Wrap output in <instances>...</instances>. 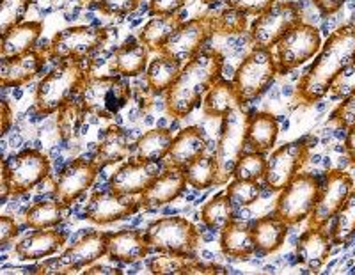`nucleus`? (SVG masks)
Wrapping results in <instances>:
<instances>
[{
  "label": "nucleus",
  "instance_id": "f257e3e1",
  "mask_svg": "<svg viewBox=\"0 0 355 275\" xmlns=\"http://www.w3.org/2000/svg\"><path fill=\"white\" fill-rule=\"evenodd\" d=\"M355 62V24L341 25L327 37L313 64L299 80L295 100L300 105H315L331 91L336 78Z\"/></svg>",
  "mask_w": 355,
  "mask_h": 275
},
{
  "label": "nucleus",
  "instance_id": "f03ea898",
  "mask_svg": "<svg viewBox=\"0 0 355 275\" xmlns=\"http://www.w3.org/2000/svg\"><path fill=\"white\" fill-rule=\"evenodd\" d=\"M224 55L217 50H201L183 64L182 73L166 93V110L171 118L183 119L198 109L202 96L220 78Z\"/></svg>",
  "mask_w": 355,
  "mask_h": 275
},
{
  "label": "nucleus",
  "instance_id": "7ed1b4c3",
  "mask_svg": "<svg viewBox=\"0 0 355 275\" xmlns=\"http://www.w3.org/2000/svg\"><path fill=\"white\" fill-rule=\"evenodd\" d=\"M93 75V66L85 61H62L41 78L34 94V107L41 116L57 114V110L75 100Z\"/></svg>",
  "mask_w": 355,
  "mask_h": 275
},
{
  "label": "nucleus",
  "instance_id": "20e7f679",
  "mask_svg": "<svg viewBox=\"0 0 355 275\" xmlns=\"http://www.w3.org/2000/svg\"><path fill=\"white\" fill-rule=\"evenodd\" d=\"M144 235L150 247L160 254L196 258L201 245L199 229L183 217H162L153 220L146 227Z\"/></svg>",
  "mask_w": 355,
  "mask_h": 275
},
{
  "label": "nucleus",
  "instance_id": "39448f33",
  "mask_svg": "<svg viewBox=\"0 0 355 275\" xmlns=\"http://www.w3.org/2000/svg\"><path fill=\"white\" fill-rule=\"evenodd\" d=\"M249 116L250 114L245 110V105H242L222 118L220 137H218L217 151H215V163H217L215 186L227 185V181L233 178L234 167L247 148Z\"/></svg>",
  "mask_w": 355,
  "mask_h": 275
},
{
  "label": "nucleus",
  "instance_id": "423d86ee",
  "mask_svg": "<svg viewBox=\"0 0 355 275\" xmlns=\"http://www.w3.org/2000/svg\"><path fill=\"white\" fill-rule=\"evenodd\" d=\"M50 176V160L37 150H24L2 163V201L33 190Z\"/></svg>",
  "mask_w": 355,
  "mask_h": 275
},
{
  "label": "nucleus",
  "instance_id": "0eeeda50",
  "mask_svg": "<svg viewBox=\"0 0 355 275\" xmlns=\"http://www.w3.org/2000/svg\"><path fill=\"white\" fill-rule=\"evenodd\" d=\"M132 98V85L119 77H94L91 75L82 87L78 100L85 114L112 119L121 112Z\"/></svg>",
  "mask_w": 355,
  "mask_h": 275
},
{
  "label": "nucleus",
  "instance_id": "6e6552de",
  "mask_svg": "<svg viewBox=\"0 0 355 275\" xmlns=\"http://www.w3.org/2000/svg\"><path fill=\"white\" fill-rule=\"evenodd\" d=\"M322 183L309 172H299L283 190L279 192L275 201L274 215L288 226H297L309 219L315 208Z\"/></svg>",
  "mask_w": 355,
  "mask_h": 275
},
{
  "label": "nucleus",
  "instance_id": "1a4fd4ad",
  "mask_svg": "<svg viewBox=\"0 0 355 275\" xmlns=\"http://www.w3.org/2000/svg\"><path fill=\"white\" fill-rule=\"evenodd\" d=\"M107 43V30L103 27L78 25L68 27L50 39L46 46V57L55 62L62 61H85L89 55L101 48Z\"/></svg>",
  "mask_w": 355,
  "mask_h": 275
},
{
  "label": "nucleus",
  "instance_id": "9d476101",
  "mask_svg": "<svg viewBox=\"0 0 355 275\" xmlns=\"http://www.w3.org/2000/svg\"><path fill=\"white\" fill-rule=\"evenodd\" d=\"M277 73V62L272 50L254 48L236 68L233 84L243 103H249L270 87Z\"/></svg>",
  "mask_w": 355,
  "mask_h": 275
},
{
  "label": "nucleus",
  "instance_id": "9b49d317",
  "mask_svg": "<svg viewBox=\"0 0 355 275\" xmlns=\"http://www.w3.org/2000/svg\"><path fill=\"white\" fill-rule=\"evenodd\" d=\"M302 21V11L295 2H275L268 11L256 17L250 25V41L254 48L272 50L288 30Z\"/></svg>",
  "mask_w": 355,
  "mask_h": 275
},
{
  "label": "nucleus",
  "instance_id": "f8f14e48",
  "mask_svg": "<svg viewBox=\"0 0 355 275\" xmlns=\"http://www.w3.org/2000/svg\"><path fill=\"white\" fill-rule=\"evenodd\" d=\"M107 243H109V233L91 231L78 242L73 243L71 247L66 249L61 258L40 265L34 274H71V272L91 267L103 256H107Z\"/></svg>",
  "mask_w": 355,
  "mask_h": 275
},
{
  "label": "nucleus",
  "instance_id": "ddd939ff",
  "mask_svg": "<svg viewBox=\"0 0 355 275\" xmlns=\"http://www.w3.org/2000/svg\"><path fill=\"white\" fill-rule=\"evenodd\" d=\"M309 137L291 141L275 150L270 158H266V172L263 178L266 188H270L272 192L283 190L284 186L304 169L309 160Z\"/></svg>",
  "mask_w": 355,
  "mask_h": 275
},
{
  "label": "nucleus",
  "instance_id": "4468645a",
  "mask_svg": "<svg viewBox=\"0 0 355 275\" xmlns=\"http://www.w3.org/2000/svg\"><path fill=\"white\" fill-rule=\"evenodd\" d=\"M322 48L318 28L300 21L275 45V62L279 73H288L316 55Z\"/></svg>",
  "mask_w": 355,
  "mask_h": 275
},
{
  "label": "nucleus",
  "instance_id": "2eb2a0df",
  "mask_svg": "<svg viewBox=\"0 0 355 275\" xmlns=\"http://www.w3.org/2000/svg\"><path fill=\"white\" fill-rule=\"evenodd\" d=\"M214 34H217L215 28V15H202L199 18L183 21L176 28V33L169 37L160 53L173 57L178 62L187 64L190 59H194L202 50L205 43L210 39Z\"/></svg>",
  "mask_w": 355,
  "mask_h": 275
},
{
  "label": "nucleus",
  "instance_id": "dca6fc26",
  "mask_svg": "<svg viewBox=\"0 0 355 275\" xmlns=\"http://www.w3.org/2000/svg\"><path fill=\"white\" fill-rule=\"evenodd\" d=\"M354 188V179L341 169H331L323 178L318 199L309 215L311 227H327Z\"/></svg>",
  "mask_w": 355,
  "mask_h": 275
},
{
  "label": "nucleus",
  "instance_id": "f3484780",
  "mask_svg": "<svg viewBox=\"0 0 355 275\" xmlns=\"http://www.w3.org/2000/svg\"><path fill=\"white\" fill-rule=\"evenodd\" d=\"M101 166L98 160H85V158H77L69 162L64 169L61 170L59 178L53 185V194L55 199L64 202L66 206H71L85 190H89L93 183L96 181L98 172Z\"/></svg>",
  "mask_w": 355,
  "mask_h": 275
},
{
  "label": "nucleus",
  "instance_id": "a211bd4d",
  "mask_svg": "<svg viewBox=\"0 0 355 275\" xmlns=\"http://www.w3.org/2000/svg\"><path fill=\"white\" fill-rule=\"evenodd\" d=\"M141 208V199H133V195H119L112 190L96 192L89 197L85 219L98 226H107L117 220L128 219Z\"/></svg>",
  "mask_w": 355,
  "mask_h": 275
},
{
  "label": "nucleus",
  "instance_id": "6ab92c4d",
  "mask_svg": "<svg viewBox=\"0 0 355 275\" xmlns=\"http://www.w3.org/2000/svg\"><path fill=\"white\" fill-rule=\"evenodd\" d=\"M158 175V163L139 160L126 162L109 179V190L119 195H141Z\"/></svg>",
  "mask_w": 355,
  "mask_h": 275
},
{
  "label": "nucleus",
  "instance_id": "aec40b11",
  "mask_svg": "<svg viewBox=\"0 0 355 275\" xmlns=\"http://www.w3.org/2000/svg\"><path fill=\"white\" fill-rule=\"evenodd\" d=\"M332 236L325 227H311L300 235L297 242V261L311 272H318L327 263L332 252Z\"/></svg>",
  "mask_w": 355,
  "mask_h": 275
},
{
  "label": "nucleus",
  "instance_id": "412c9836",
  "mask_svg": "<svg viewBox=\"0 0 355 275\" xmlns=\"http://www.w3.org/2000/svg\"><path fill=\"white\" fill-rule=\"evenodd\" d=\"M187 185L189 183L185 178V170L166 167V170H162L160 175L151 181V185L141 194L142 208L150 210V208L169 204L171 201L178 199L185 192Z\"/></svg>",
  "mask_w": 355,
  "mask_h": 275
},
{
  "label": "nucleus",
  "instance_id": "4be33fe9",
  "mask_svg": "<svg viewBox=\"0 0 355 275\" xmlns=\"http://www.w3.org/2000/svg\"><path fill=\"white\" fill-rule=\"evenodd\" d=\"M151 247L146 235L139 229H121L117 233H109L107 256L110 261L123 265H133L148 258Z\"/></svg>",
  "mask_w": 355,
  "mask_h": 275
},
{
  "label": "nucleus",
  "instance_id": "5701e85b",
  "mask_svg": "<svg viewBox=\"0 0 355 275\" xmlns=\"http://www.w3.org/2000/svg\"><path fill=\"white\" fill-rule=\"evenodd\" d=\"M66 235L57 229H34L15 245V254L20 261H40L57 254L64 247Z\"/></svg>",
  "mask_w": 355,
  "mask_h": 275
},
{
  "label": "nucleus",
  "instance_id": "b1692460",
  "mask_svg": "<svg viewBox=\"0 0 355 275\" xmlns=\"http://www.w3.org/2000/svg\"><path fill=\"white\" fill-rule=\"evenodd\" d=\"M44 59H49V57L43 50H31V52L21 53L12 59H6L2 61V68H0V85L2 87H21L40 73L44 66Z\"/></svg>",
  "mask_w": 355,
  "mask_h": 275
},
{
  "label": "nucleus",
  "instance_id": "393cba45",
  "mask_svg": "<svg viewBox=\"0 0 355 275\" xmlns=\"http://www.w3.org/2000/svg\"><path fill=\"white\" fill-rule=\"evenodd\" d=\"M206 139L202 130L198 126H189L183 128L176 137L173 139V144L169 148V153L164 158L166 167L173 169H185L189 163H192L196 158L205 154Z\"/></svg>",
  "mask_w": 355,
  "mask_h": 275
},
{
  "label": "nucleus",
  "instance_id": "a878e982",
  "mask_svg": "<svg viewBox=\"0 0 355 275\" xmlns=\"http://www.w3.org/2000/svg\"><path fill=\"white\" fill-rule=\"evenodd\" d=\"M148 53H150V50L146 48V45L139 37H128L112 53L110 69L121 77H137L146 71Z\"/></svg>",
  "mask_w": 355,
  "mask_h": 275
},
{
  "label": "nucleus",
  "instance_id": "bb28decb",
  "mask_svg": "<svg viewBox=\"0 0 355 275\" xmlns=\"http://www.w3.org/2000/svg\"><path fill=\"white\" fill-rule=\"evenodd\" d=\"M41 33H43L41 21H21V24L9 28L8 33L2 34V46H0L2 61L34 50L37 39L41 37Z\"/></svg>",
  "mask_w": 355,
  "mask_h": 275
},
{
  "label": "nucleus",
  "instance_id": "cd10ccee",
  "mask_svg": "<svg viewBox=\"0 0 355 275\" xmlns=\"http://www.w3.org/2000/svg\"><path fill=\"white\" fill-rule=\"evenodd\" d=\"M220 251L222 254L233 259H247L254 254L258 249L249 224L231 220L220 231Z\"/></svg>",
  "mask_w": 355,
  "mask_h": 275
},
{
  "label": "nucleus",
  "instance_id": "c85d7f7f",
  "mask_svg": "<svg viewBox=\"0 0 355 275\" xmlns=\"http://www.w3.org/2000/svg\"><path fill=\"white\" fill-rule=\"evenodd\" d=\"M245 105L240 98L239 91L234 87L233 82L220 80L218 78L210 91L206 93L205 100H202V112L208 118H224L226 114L234 110L236 107Z\"/></svg>",
  "mask_w": 355,
  "mask_h": 275
},
{
  "label": "nucleus",
  "instance_id": "c756f323",
  "mask_svg": "<svg viewBox=\"0 0 355 275\" xmlns=\"http://www.w3.org/2000/svg\"><path fill=\"white\" fill-rule=\"evenodd\" d=\"M279 135L277 119L268 112H254L249 116L247 125V146L250 151L268 153L274 148Z\"/></svg>",
  "mask_w": 355,
  "mask_h": 275
},
{
  "label": "nucleus",
  "instance_id": "7c9ffc66",
  "mask_svg": "<svg viewBox=\"0 0 355 275\" xmlns=\"http://www.w3.org/2000/svg\"><path fill=\"white\" fill-rule=\"evenodd\" d=\"M288 224L277 219L275 215H266L261 217L256 222H252V236H254L256 249L263 254H272L284 243L288 235Z\"/></svg>",
  "mask_w": 355,
  "mask_h": 275
},
{
  "label": "nucleus",
  "instance_id": "2f4dec72",
  "mask_svg": "<svg viewBox=\"0 0 355 275\" xmlns=\"http://www.w3.org/2000/svg\"><path fill=\"white\" fill-rule=\"evenodd\" d=\"M183 21L185 20H183L182 15H158L141 28L137 37L150 52H160Z\"/></svg>",
  "mask_w": 355,
  "mask_h": 275
},
{
  "label": "nucleus",
  "instance_id": "473e14b6",
  "mask_svg": "<svg viewBox=\"0 0 355 275\" xmlns=\"http://www.w3.org/2000/svg\"><path fill=\"white\" fill-rule=\"evenodd\" d=\"M132 154L128 134L119 126H110L96 148V160L101 167L119 163Z\"/></svg>",
  "mask_w": 355,
  "mask_h": 275
},
{
  "label": "nucleus",
  "instance_id": "72a5a7b5",
  "mask_svg": "<svg viewBox=\"0 0 355 275\" xmlns=\"http://www.w3.org/2000/svg\"><path fill=\"white\" fill-rule=\"evenodd\" d=\"M173 134L169 128H155L146 132L137 142L133 150V160L139 162H151L158 163L167 157L169 148L173 144Z\"/></svg>",
  "mask_w": 355,
  "mask_h": 275
},
{
  "label": "nucleus",
  "instance_id": "f704fd0d",
  "mask_svg": "<svg viewBox=\"0 0 355 275\" xmlns=\"http://www.w3.org/2000/svg\"><path fill=\"white\" fill-rule=\"evenodd\" d=\"M183 64L178 62L173 57L160 53L146 69V84L151 93H167L171 85L176 82V78L182 73Z\"/></svg>",
  "mask_w": 355,
  "mask_h": 275
},
{
  "label": "nucleus",
  "instance_id": "c9c22d12",
  "mask_svg": "<svg viewBox=\"0 0 355 275\" xmlns=\"http://www.w3.org/2000/svg\"><path fill=\"white\" fill-rule=\"evenodd\" d=\"M68 206L59 199L37 201L25 211V226L31 229H50L57 227L66 219Z\"/></svg>",
  "mask_w": 355,
  "mask_h": 275
},
{
  "label": "nucleus",
  "instance_id": "e433bc0d",
  "mask_svg": "<svg viewBox=\"0 0 355 275\" xmlns=\"http://www.w3.org/2000/svg\"><path fill=\"white\" fill-rule=\"evenodd\" d=\"M201 220L210 229H224L231 220H234V206L226 192L214 195L201 208Z\"/></svg>",
  "mask_w": 355,
  "mask_h": 275
},
{
  "label": "nucleus",
  "instance_id": "4c0bfd02",
  "mask_svg": "<svg viewBox=\"0 0 355 275\" xmlns=\"http://www.w3.org/2000/svg\"><path fill=\"white\" fill-rule=\"evenodd\" d=\"M332 220L334 224H332L331 236L334 245H343L350 242L355 236V186Z\"/></svg>",
  "mask_w": 355,
  "mask_h": 275
},
{
  "label": "nucleus",
  "instance_id": "58836bf2",
  "mask_svg": "<svg viewBox=\"0 0 355 275\" xmlns=\"http://www.w3.org/2000/svg\"><path fill=\"white\" fill-rule=\"evenodd\" d=\"M85 119V110L80 100H71L57 110V130L62 141H71L80 134Z\"/></svg>",
  "mask_w": 355,
  "mask_h": 275
},
{
  "label": "nucleus",
  "instance_id": "ea45409f",
  "mask_svg": "<svg viewBox=\"0 0 355 275\" xmlns=\"http://www.w3.org/2000/svg\"><path fill=\"white\" fill-rule=\"evenodd\" d=\"M185 178L192 188L206 190L215 185V176H217V163L215 157H205L201 154L194 162L185 167Z\"/></svg>",
  "mask_w": 355,
  "mask_h": 275
},
{
  "label": "nucleus",
  "instance_id": "a19ab883",
  "mask_svg": "<svg viewBox=\"0 0 355 275\" xmlns=\"http://www.w3.org/2000/svg\"><path fill=\"white\" fill-rule=\"evenodd\" d=\"M266 172V158L258 151H249L240 157L239 163L234 167L233 178L245 179V181H259L265 178Z\"/></svg>",
  "mask_w": 355,
  "mask_h": 275
},
{
  "label": "nucleus",
  "instance_id": "79ce46f5",
  "mask_svg": "<svg viewBox=\"0 0 355 275\" xmlns=\"http://www.w3.org/2000/svg\"><path fill=\"white\" fill-rule=\"evenodd\" d=\"M226 195L233 202L234 208H245L254 204L261 195L259 181H245V179H234L227 183Z\"/></svg>",
  "mask_w": 355,
  "mask_h": 275
},
{
  "label": "nucleus",
  "instance_id": "37998d69",
  "mask_svg": "<svg viewBox=\"0 0 355 275\" xmlns=\"http://www.w3.org/2000/svg\"><path fill=\"white\" fill-rule=\"evenodd\" d=\"M34 4V0H2L0 6V28L2 34L8 33L9 28L21 24L27 9Z\"/></svg>",
  "mask_w": 355,
  "mask_h": 275
},
{
  "label": "nucleus",
  "instance_id": "c03bdc74",
  "mask_svg": "<svg viewBox=\"0 0 355 275\" xmlns=\"http://www.w3.org/2000/svg\"><path fill=\"white\" fill-rule=\"evenodd\" d=\"M215 28H217V34H224V36L242 34L247 28V15L227 6V9L215 15Z\"/></svg>",
  "mask_w": 355,
  "mask_h": 275
},
{
  "label": "nucleus",
  "instance_id": "a18cd8bd",
  "mask_svg": "<svg viewBox=\"0 0 355 275\" xmlns=\"http://www.w3.org/2000/svg\"><path fill=\"white\" fill-rule=\"evenodd\" d=\"M94 2L100 12L107 17H126L137 11L139 6L142 4V0H94Z\"/></svg>",
  "mask_w": 355,
  "mask_h": 275
},
{
  "label": "nucleus",
  "instance_id": "49530a36",
  "mask_svg": "<svg viewBox=\"0 0 355 275\" xmlns=\"http://www.w3.org/2000/svg\"><path fill=\"white\" fill-rule=\"evenodd\" d=\"M329 121L332 125H336L338 128L348 130L355 123V91L352 94H348L341 103L334 109V112L331 114V119Z\"/></svg>",
  "mask_w": 355,
  "mask_h": 275
},
{
  "label": "nucleus",
  "instance_id": "de8ad7c7",
  "mask_svg": "<svg viewBox=\"0 0 355 275\" xmlns=\"http://www.w3.org/2000/svg\"><path fill=\"white\" fill-rule=\"evenodd\" d=\"M277 0H226V4L233 9H239L243 15L259 17L272 8Z\"/></svg>",
  "mask_w": 355,
  "mask_h": 275
},
{
  "label": "nucleus",
  "instance_id": "09e8293b",
  "mask_svg": "<svg viewBox=\"0 0 355 275\" xmlns=\"http://www.w3.org/2000/svg\"><path fill=\"white\" fill-rule=\"evenodd\" d=\"M187 259L192 258H180V256L162 254L160 258L151 261L150 268L153 274H180V270H182V267L185 265Z\"/></svg>",
  "mask_w": 355,
  "mask_h": 275
},
{
  "label": "nucleus",
  "instance_id": "8fccbe9b",
  "mask_svg": "<svg viewBox=\"0 0 355 275\" xmlns=\"http://www.w3.org/2000/svg\"><path fill=\"white\" fill-rule=\"evenodd\" d=\"M334 96H348L355 91V62H352L343 73L339 75L331 87Z\"/></svg>",
  "mask_w": 355,
  "mask_h": 275
},
{
  "label": "nucleus",
  "instance_id": "3c124183",
  "mask_svg": "<svg viewBox=\"0 0 355 275\" xmlns=\"http://www.w3.org/2000/svg\"><path fill=\"white\" fill-rule=\"evenodd\" d=\"M180 274L190 275V274H199V275H210V274H226V268L218 267V265H208V263H199L198 259H187L185 265L182 267Z\"/></svg>",
  "mask_w": 355,
  "mask_h": 275
},
{
  "label": "nucleus",
  "instance_id": "603ef678",
  "mask_svg": "<svg viewBox=\"0 0 355 275\" xmlns=\"http://www.w3.org/2000/svg\"><path fill=\"white\" fill-rule=\"evenodd\" d=\"M185 4L187 0H151L150 12L153 17H158V15H176Z\"/></svg>",
  "mask_w": 355,
  "mask_h": 275
},
{
  "label": "nucleus",
  "instance_id": "864d4df0",
  "mask_svg": "<svg viewBox=\"0 0 355 275\" xmlns=\"http://www.w3.org/2000/svg\"><path fill=\"white\" fill-rule=\"evenodd\" d=\"M20 233V227H18L17 220L4 215L0 217V245H8L11 240H15Z\"/></svg>",
  "mask_w": 355,
  "mask_h": 275
},
{
  "label": "nucleus",
  "instance_id": "5fc2aeb1",
  "mask_svg": "<svg viewBox=\"0 0 355 275\" xmlns=\"http://www.w3.org/2000/svg\"><path fill=\"white\" fill-rule=\"evenodd\" d=\"M322 17H332L343 8L345 0H313Z\"/></svg>",
  "mask_w": 355,
  "mask_h": 275
},
{
  "label": "nucleus",
  "instance_id": "6e6d98bb",
  "mask_svg": "<svg viewBox=\"0 0 355 275\" xmlns=\"http://www.w3.org/2000/svg\"><path fill=\"white\" fill-rule=\"evenodd\" d=\"M345 150L352 166H355V123L348 128L347 139H345Z\"/></svg>",
  "mask_w": 355,
  "mask_h": 275
},
{
  "label": "nucleus",
  "instance_id": "4d7b16f0",
  "mask_svg": "<svg viewBox=\"0 0 355 275\" xmlns=\"http://www.w3.org/2000/svg\"><path fill=\"white\" fill-rule=\"evenodd\" d=\"M11 121H12V114L11 109H9L8 101H2V135H6L11 128Z\"/></svg>",
  "mask_w": 355,
  "mask_h": 275
},
{
  "label": "nucleus",
  "instance_id": "13d9d810",
  "mask_svg": "<svg viewBox=\"0 0 355 275\" xmlns=\"http://www.w3.org/2000/svg\"><path fill=\"white\" fill-rule=\"evenodd\" d=\"M84 274L87 275H93V274H123L121 270H117V268H109V267H89L87 270L84 272Z\"/></svg>",
  "mask_w": 355,
  "mask_h": 275
},
{
  "label": "nucleus",
  "instance_id": "bf43d9fd",
  "mask_svg": "<svg viewBox=\"0 0 355 275\" xmlns=\"http://www.w3.org/2000/svg\"><path fill=\"white\" fill-rule=\"evenodd\" d=\"M205 4H215V2H218V0H202Z\"/></svg>",
  "mask_w": 355,
  "mask_h": 275
}]
</instances>
